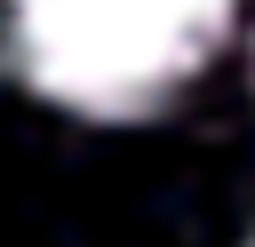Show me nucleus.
I'll use <instances>...</instances> for the list:
<instances>
[{"instance_id": "nucleus-1", "label": "nucleus", "mask_w": 255, "mask_h": 247, "mask_svg": "<svg viewBox=\"0 0 255 247\" xmlns=\"http://www.w3.org/2000/svg\"><path fill=\"white\" fill-rule=\"evenodd\" d=\"M231 24V0H8L16 72L88 120H135L191 80Z\"/></svg>"}]
</instances>
